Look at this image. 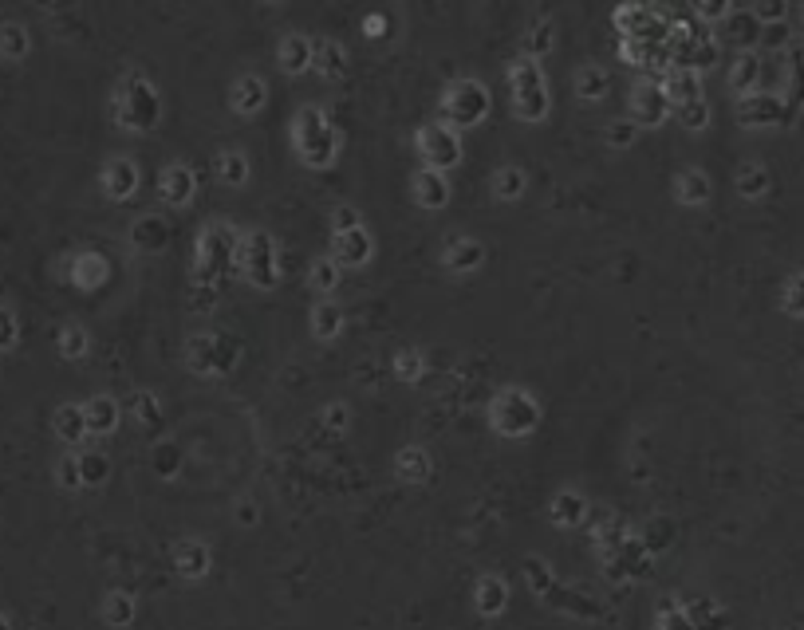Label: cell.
<instances>
[{"instance_id":"obj_1","label":"cell","mask_w":804,"mask_h":630,"mask_svg":"<svg viewBox=\"0 0 804 630\" xmlns=\"http://www.w3.org/2000/svg\"><path fill=\"white\" fill-rule=\"evenodd\" d=\"M237 241H241V233H237L229 221H209V225L201 229L198 260H194V304H198V308L221 288V276L233 268Z\"/></svg>"},{"instance_id":"obj_2","label":"cell","mask_w":804,"mask_h":630,"mask_svg":"<svg viewBox=\"0 0 804 630\" xmlns=\"http://www.w3.org/2000/svg\"><path fill=\"white\" fill-rule=\"evenodd\" d=\"M292 146L304 158V166H312V170L332 166L335 154H339V130H335V123L328 119L324 107H300L296 111V119H292Z\"/></svg>"},{"instance_id":"obj_3","label":"cell","mask_w":804,"mask_h":630,"mask_svg":"<svg viewBox=\"0 0 804 630\" xmlns=\"http://www.w3.org/2000/svg\"><path fill=\"white\" fill-rule=\"evenodd\" d=\"M162 119V99H158V87L142 75V71H127L123 87L115 91V123L131 134H146L154 130Z\"/></svg>"},{"instance_id":"obj_4","label":"cell","mask_w":804,"mask_h":630,"mask_svg":"<svg viewBox=\"0 0 804 630\" xmlns=\"http://www.w3.org/2000/svg\"><path fill=\"white\" fill-rule=\"evenodd\" d=\"M489 422L505 438H529L540 426V402L521 386H505L489 406Z\"/></svg>"},{"instance_id":"obj_5","label":"cell","mask_w":804,"mask_h":630,"mask_svg":"<svg viewBox=\"0 0 804 630\" xmlns=\"http://www.w3.org/2000/svg\"><path fill=\"white\" fill-rule=\"evenodd\" d=\"M233 272L245 276L253 288H276L280 284V264H276V241L253 229L237 241V256H233Z\"/></svg>"},{"instance_id":"obj_6","label":"cell","mask_w":804,"mask_h":630,"mask_svg":"<svg viewBox=\"0 0 804 630\" xmlns=\"http://www.w3.org/2000/svg\"><path fill=\"white\" fill-rule=\"evenodd\" d=\"M509 95H513V115L525 123H540L548 115V83L536 60H517L509 67Z\"/></svg>"},{"instance_id":"obj_7","label":"cell","mask_w":804,"mask_h":630,"mask_svg":"<svg viewBox=\"0 0 804 630\" xmlns=\"http://www.w3.org/2000/svg\"><path fill=\"white\" fill-rule=\"evenodd\" d=\"M442 115H446V126H450V130H469V126H477L489 115V91H485V83H477V79H458V83L446 91V99H442Z\"/></svg>"},{"instance_id":"obj_8","label":"cell","mask_w":804,"mask_h":630,"mask_svg":"<svg viewBox=\"0 0 804 630\" xmlns=\"http://www.w3.org/2000/svg\"><path fill=\"white\" fill-rule=\"evenodd\" d=\"M418 158H422L426 170H434V174L454 170V166L462 162V138H458V130H450L446 123L422 126V130H418Z\"/></svg>"},{"instance_id":"obj_9","label":"cell","mask_w":804,"mask_h":630,"mask_svg":"<svg viewBox=\"0 0 804 630\" xmlns=\"http://www.w3.org/2000/svg\"><path fill=\"white\" fill-rule=\"evenodd\" d=\"M670 115V103L663 95V79H639L631 91V123L635 126H659Z\"/></svg>"},{"instance_id":"obj_10","label":"cell","mask_w":804,"mask_h":630,"mask_svg":"<svg viewBox=\"0 0 804 630\" xmlns=\"http://www.w3.org/2000/svg\"><path fill=\"white\" fill-rule=\"evenodd\" d=\"M371 256H375V241L367 229H351V233L332 237V260L339 268H363Z\"/></svg>"},{"instance_id":"obj_11","label":"cell","mask_w":804,"mask_h":630,"mask_svg":"<svg viewBox=\"0 0 804 630\" xmlns=\"http://www.w3.org/2000/svg\"><path fill=\"white\" fill-rule=\"evenodd\" d=\"M158 193H162V201H166L170 209H182V205H190V201H194V193H198V174H194L190 166L174 162V166H166V170H162Z\"/></svg>"},{"instance_id":"obj_12","label":"cell","mask_w":804,"mask_h":630,"mask_svg":"<svg viewBox=\"0 0 804 630\" xmlns=\"http://www.w3.org/2000/svg\"><path fill=\"white\" fill-rule=\"evenodd\" d=\"M619 60L639 67V71H663L667 75L674 56H670L667 44H639V40H623L619 44Z\"/></svg>"},{"instance_id":"obj_13","label":"cell","mask_w":804,"mask_h":630,"mask_svg":"<svg viewBox=\"0 0 804 630\" xmlns=\"http://www.w3.org/2000/svg\"><path fill=\"white\" fill-rule=\"evenodd\" d=\"M442 264L454 272V276H466V272H477L485 264V245L473 241V237H450L446 249H442Z\"/></svg>"},{"instance_id":"obj_14","label":"cell","mask_w":804,"mask_h":630,"mask_svg":"<svg viewBox=\"0 0 804 630\" xmlns=\"http://www.w3.org/2000/svg\"><path fill=\"white\" fill-rule=\"evenodd\" d=\"M663 95H667L670 111H678L686 103H698L702 99V75L686 71V67H670L663 75Z\"/></svg>"},{"instance_id":"obj_15","label":"cell","mask_w":804,"mask_h":630,"mask_svg":"<svg viewBox=\"0 0 804 630\" xmlns=\"http://www.w3.org/2000/svg\"><path fill=\"white\" fill-rule=\"evenodd\" d=\"M473 607H477L481 619H497L509 607V583L501 575H481L477 591H473Z\"/></svg>"},{"instance_id":"obj_16","label":"cell","mask_w":804,"mask_h":630,"mask_svg":"<svg viewBox=\"0 0 804 630\" xmlns=\"http://www.w3.org/2000/svg\"><path fill=\"white\" fill-rule=\"evenodd\" d=\"M186 363H190V371H198V375L221 371V339L209 335V331L190 335V343H186Z\"/></svg>"},{"instance_id":"obj_17","label":"cell","mask_w":804,"mask_h":630,"mask_svg":"<svg viewBox=\"0 0 804 630\" xmlns=\"http://www.w3.org/2000/svg\"><path fill=\"white\" fill-rule=\"evenodd\" d=\"M103 189H107L111 201L134 197V189H138V166H134L131 158H111L107 170H103Z\"/></svg>"},{"instance_id":"obj_18","label":"cell","mask_w":804,"mask_h":630,"mask_svg":"<svg viewBox=\"0 0 804 630\" xmlns=\"http://www.w3.org/2000/svg\"><path fill=\"white\" fill-rule=\"evenodd\" d=\"M410 189H414V201H418L422 209H442V205L450 201V182H446V174H434V170H426V166L414 174Z\"/></svg>"},{"instance_id":"obj_19","label":"cell","mask_w":804,"mask_h":630,"mask_svg":"<svg viewBox=\"0 0 804 630\" xmlns=\"http://www.w3.org/2000/svg\"><path fill=\"white\" fill-rule=\"evenodd\" d=\"M737 119L745 126H769V123H781V103L773 99V95H745V99H737Z\"/></svg>"},{"instance_id":"obj_20","label":"cell","mask_w":804,"mask_h":630,"mask_svg":"<svg viewBox=\"0 0 804 630\" xmlns=\"http://www.w3.org/2000/svg\"><path fill=\"white\" fill-rule=\"evenodd\" d=\"M268 91L265 83H261V75H245V79H237L233 83V91H229V107L237 111V115H257L261 107H265Z\"/></svg>"},{"instance_id":"obj_21","label":"cell","mask_w":804,"mask_h":630,"mask_svg":"<svg viewBox=\"0 0 804 630\" xmlns=\"http://www.w3.org/2000/svg\"><path fill=\"white\" fill-rule=\"evenodd\" d=\"M83 418H87V434H115L123 414H119V402H115V398L99 394V398H91V402L83 406Z\"/></svg>"},{"instance_id":"obj_22","label":"cell","mask_w":804,"mask_h":630,"mask_svg":"<svg viewBox=\"0 0 804 630\" xmlns=\"http://www.w3.org/2000/svg\"><path fill=\"white\" fill-rule=\"evenodd\" d=\"M548 516H552V524H560V528H576V524L588 520V501H584L576 489H564V493L552 497Z\"/></svg>"},{"instance_id":"obj_23","label":"cell","mask_w":804,"mask_h":630,"mask_svg":"<svg viewBox=\"0 0 804 630\" xmlns=\"http://www.w3.org/2000/svg\"><path fill=\"white\" fill-rule=\"evenodd\" d=\"M174 567L182 579H201L209 571V548L198 544V540H182L178 552H174Z\"/></svg>"},{"instance_id":"obj_24","label":"cell","mask_w":804,"mask_h":630,"mask_svg":"<svg viewBox=\"0 0 804 630\" xmlns=\"http://www.w3.org/2000/svg\"><path fill=\"white\" fill-rule=\"evenodd\" d=\"M395 473H399V481H406V485H422V481L430 477V457H426V449H422V445H406L399 457H395Z\"/></svg>"},{"instance_id":"obj_25","label":"cell","mask_w":804,"mask_h":630,"mask_svg":"<svg viewBox=\"0 0 804 630\" xmlns=\"http://www.w3.org/2000/svg\"><path fill=\"white\" fill-rule=\"evenodd\" d=\"M674 197H678L682 205H706V201H710V178H706L702 170H682V174L674 178Z\"/></svg>"},{"instance_id":"obj_26","label":"cell","mask_w":804,"mask_h":630,"mask_svg":"<svg viewBox=\"0 0 804 630\" xmlns=\"http://www.w3.org/2000/svg\"><path fill=\"white\" fill-rule=\"evenodd\" d=\"M71 280L79 288H99L107 280V260L99 252H79L75 264H71Z\"/></svg>"},{"instance_id":"obj_27","label":"cell","mask_w":804,"mask_h":630,"mask_svg":"<svg viewBox=\"0 0 804 630\" xmlns=\"http://www.w3.org/2000/svg\"><path fill=\"white\" fill-rule=\"evenodd\" d=\"M312 56H316V48H312L304 36H284V44H280V67H284L288 75L308 71V67H312Z\"/></svg>"},{"instance_id":"obj_28","label":"cell","mask_w":804,"mask_h":630,"mask_svg":"<svg viewBox=\"0 0 804 630\" xmlns=\"http://www.w3.org/2000/svg\"><path fill=\"white\" fill-rule=\"evenodd\" d=\"M607 87H611V79H607V71L596 67V63H588V67L576 71V95H580L584 103H600V99H607Z\"/></svg>"},{"instance_id":"obj_29","label":"cell","mask_w":804,"mask_h":630,"mask_svg":"<svg viewBox=\"0 0 804 630\" xmlns=\"http://www.w3.org/2000/svg\"><path fill=\"white\" fill-rule=\"evenodd\" d=\"M56 434L67 441V445H75V441L87 438V418H83V406H75V402H67L56 410Z\"/></svg>"},{"instance_id":"obj_30","label":"cell","mask_w":804,"mask_h":630,"mask_svg":"<svg viewBox=\"0 0 804 630\" xmlns=\"http://www.w3.org/2000/svg\"><path fill=\"white\" fill-rule=\"evenodd\" d=\"M217 178H221L225 186H245V178H249V158H245L241 150H221V154H217Z\"/></svg>"},{"instance_id":"obj_31","label":"cell","mask_w":804,"mask_h":630,"mask_svg":"<svg viewBox=\"0 0 804 630\" xmlns=\"http://www.w3.org/2000/svg\"><path fill=\"white\" fill-rule=\"evenodd\" d=\"M757 75H761V63L757 56H749V52H741L730 67V87H734L737 95L745 99V95H753V83H757Z\"/></svg>"},{"instance_id":"obj_32","label":"cell","mask_w":804,"mask_h":630,"mask_svg":"<svg viewBox=\"0 0 804 630\" xmlns=\"http://www.w3.org/2000/svg\"><path fill=\"white\" fill-rule=\"evenodd\" d=\"M103 623H107V627H131L134 599L127 591H111V595L103 599Z\"/></svg>"},{"instance_id":"obj_33","label":"cell","mask_w":804,"mask_h":630,"mask_svg":"<svg viewBox=\"0 0 804 630\" xmlns=\"http://www.w3.org/2000/svg\"><path fill=\"white\" fill-rule=\"evenodd\" d=\"M343 63H347V52L332 44V40H324V44H316V56H312V67L324 75V79H339L343 75Z\"/></svg>"},{"instance_id":"obj_34","label":"cell","mask_w":804,"mask_h":630,"mask_svg":"<svg viewBox=\"0 0 804 630\" xmlns=\"http://www.w3.org/2000/svg\"><path fill=\"white\" fill-rule=\"evenodd\" d=\"M312 331H316V339H335V335L343 331V312H339V304H332V300L316 304V312H312Z\"/></svg>"},{"instance_id":"obj_35","label":"cell","mask_w":804,"mask_h":630,"mask_svg":"<svg viewBox=\"0 0 804 630\" xmlns=\"http://www.w3.org/2000/svg\"><path fill=\"white\" fill-rule=\"evenodd\" d=\"M529 186V178H525V170H517V166H505V170H497L493 174V193L501 197V201H517L521 193Z\"/></svg>"},{"instance_id":"obj_36","label":"cell","mask_w":804,"mask_h":630,"mask_svg":"<svg viewBox=\"0 0 804 630\" xmlns=\"http://www.w3.org/2000/svg\"><path fill=\"white\" fill-rule=\"evenodd\" d=\"M686 615H690V623L694 630H726V615H722V607H714L710 599H698V603H690L686 607Z\"/></svg>"},{"instance_id":"obj_37","label":"cell","mask_w":804,"mask_h":630,"mask_svg":"<svg viewBox=\"0 0 804 630\" xmlns=\"http://www.w3.org/2000/svg\"><path fill=\"white\" fill-rule=\"evenodd\" d=\"M548 52H552V24L540 20L536 28H529V36H525V60H540V56H548Z\"/></svg>"},{"instance_id":"obj_38","label":"cell","mask_w":804,"mask_h":630,"mask_svg":"<svg viewBox=\"0 0 804 630\" xmlns=\"http://www.w3.org/2000/svg\"><path fill=\"white\" fill-rule=\"evenodd\" d=\"M765 186H769V174H765L757 162H749V166H741V170H737V189H741L745 197H761V193H765Z\"/></svg>"},{"instance_id":"obj_39","label":"cell","mask_w":804,"mask_h":630,"mask_svg":"<svg viewBox=\"0 0 804 630\" xmlns=\"http://www.w3.org/2000/svg\"><path fill=\"white\" fill-rule=\"evenodd\" d=\"M308 280H312V288H316V292H332V288H339V264H335L332 256L316 260V264H312V272H308Z\"/></svg>"},{"instance_id":"obj_40","label":"cell","mask_w":804,"mask_h":630,"mask_svg":"<svg viewBox=\"0 0 804 630\" xmlns=\"http://www.w3.org/2000/svg\"><path fill=\"white\" fill-rule=\"evenodd\" d=\"M0 52L12 56V60H20V56L28 52V32H24L20 24H4V28H0Z\"/></svg>"},{"instance_id":"obj_41","label":"cell","mask_w":804,"mask_h":630,"mask_svg":"<svg viewBox=\"0 0 804 630\" xmlns=\"http://www.w3.org/2000/svg\"><path fill=\"white\" fill-rule=\"evenodd\" d=\"M635 138H639V126L631 123V119H611L607 123V146L611 150H627Z\"/></svg>"},{"instance_id":"obj_42","label":"cell","mask_w":804,"mask_h":630,"mask_svg":"<svg viewBox=\"0 0 804 630\" xmlns=\"http://www.w3.org/2000/svg\"><path fill=\"white\" fill-rule=\"evenodd\" d=\"M60 351H64V359H83L87 355V331L75 327V323H67L64 331H60Z\"/></svg>"},{"instance_id":"obj_43","label":"cell","mask_w":804,"mask_h":630,"mask_svg":"<svg viewBox=\"0 0 804 630\" xmlns=\"http://www.w3.org/2000/svg\"><path fill=\"white\" fill-rule=\"evenodd\" d=\"M422 351H399L395 355V375L402 378V382H418L422 378Z\"/></svg>"},{"instance_id":"obj_44","label":"cell","mask_w":804,"mask_h":630,"mask_svg":"<svg viewBox=\"0 0 804 630\" xmlns=\"http://www.w3.org/2000/svg\"><path fill=\"white\" fill-rule=\"evenodd\" d=\"M659 630H694V623H690L686 607H678L674 599H667L663 611H659Z\"/></svg>"},{"instance_id":"obj_45","label":"cell","mask_w":804,"mask_h":630,"mask_svg":"<svg viewBox=\"0 0 804 630\" xmlns=\"http://www.w3.org/2000/svg\"><path fill=\"white\" fill-rule=\"evenodd\" d=\"M678 123L686 126V130H706V123H710V107H706V99L678 107Z\"/></svg>"},{"instance_id":"obj_46","label":"cell","mask_w":804,"mask_h":630,"mask_svg":"<svg viewBox=\"0 0 804 630\" xmlns=\"http://www.w3.org/2000/svg\"><path fill=\"white\" fill-rule=\"evenodd\" d=\"M79 477H83V485H103V477H107V461H103L99 453L79 457Z\"/></svg>"},{"instance_id":"obj_47","label":"cell","mask_w":804,"mask_h":630,"mask_svg":"<svg viewBox=\"0 0 804 630\" xmlns=\"http://www.w3.org/2000/svg\"><path fill=\"white\" fill-rule=\"evenodd\" d=\"M158 410H162V406H158V394H146V390L134 394V418H138L142 426H150V422L158 418Z\"/></svg>"},{"instance_id":"obj_48","label":"cell","mask_w":804,"mask_h":630,"mask_svg":"<svg viewBox=\"0 0 804 630\" xmlns=\"http://www.w3.org/2000/svg\"><path fill=\"white\" fill-rule=\"evenodd\" d=\"M785 312L789 315H804V276H789V284H785Z\"/></svg>"},{"instance_id":"obj_49","label":"cell","mask_w":804,"mask_h":630,"mask_svg":"<svg viewBox=\"0 0 804 630\" xmlns=\"http://www.w3.org/2000/svg\"><path fill=\"white\" fill-rule=\"evenodd\" d=\"M134 241H138V245H146V241L162 245V241H166V229H162V221H158V217H142V221H138V229H134Z\"/></svg>"},{"instance_id":"obj_50","label":"cell","mask_w":804,"mask_h":630,"mask_svg":"<svg viewBox=\"0 0 804 630\" xmlns=\"http://www.w3.org/2000/svg\"><path fill=\"white\" fill-rule=\"evenodd\" d=\"M332 221H335V233H351V229H363V221H359V209H351V205H335V209H332Z\"/></svg>"},{"instance_id":"obj_51","label":"cell","mask_w":804,"mask_h":630,"mask_svg":"<svg viewBox=\"0 0 804 630\" xmlns=\"http://www.w3.org/2000/svg\"><path fill=\"white\" fill-rule=\"evenodd\" d=\"M60 485H64V489H79V485H83V477H79V457H64V461H60Z\"/></svg>"},{"instance_id":"obj_52","label":"cell","mask_w":804,"mask_h":630,"mask_svg":"<svg viewBox=\"0 0 804 630\" xmlns=\"http://www.w3.org/2000/svg\"><path fill=\"white\" fill-rule=\"evenodd\" d=\"M702 20H726L730 16V8L722 4V0H698V8H694Z\"/></svg>"},{"instance_id":"obj_53","label":"cell","mask_w":804,"mask_h":630,"mask_svg":"<svg viewBox=\"0 0 804 630\" xmlns=\"http://www.w3.org/2000/svg\"><path fill=\"white\" fill-rule=\"evenodd\" d=\"M753 16H757L761 24H773V20H785V4H757V8H753Z\"/></svg>"},{"instance_id":"obj_54","label":"cell","mask_w":804,"mask_h":630,"mask_svg":"<svg viewBox=\"0 0 804 630\" xmlns=\"http://www.w3.org/2000/svg\"><path fill=\"white\" fill-rule=\"evenodd\" d=\"M12 339H16V319L0 308V347H12Z\"/></svg>"},{"instance_id":"obj_55","label":"cell","mask_w":804,"mask_h":630,"mask_svg":"<svg viewBox=\"0 0 804 630\" xmlns=\"http://www.w3.org/2000/svg\"><path fill=\"white\" fill-rule=\"evenodd\" d=\"M324 422H328L332 430H343V426H347V406H328V410H324Z\"/></svg>"},{"instance_id":"obj_56","label":"cell","mask_w":804,"mask_h":630,"mask_svg":"<svg viewBox=\"0 0 804 630\" xmlns=\"http://www.w3.org/2000/svg\"><path fill=\"white\" fill-rule=\"evenodd\" d=\"M363 32H367L371 40H383V36H379V32H383V16H367V20H363Z\"/></svg>"},{"instance_id":"obj_57","label":"cell","mask_w":804,"mask_h":630,"mask_svg":"<svg viewBox=\"0 0 804 630\" xmlns=\"http://www.w3.org/2000/svg\"><path fill=\"white\" fill-rule=\"evenodd\" d=\"M237 520H241V524H253V520H257V504H241V508H237Z\"/></svg>"},{"instance_id":"obj_58","label":"cell","mask_w":804,"mask_h":630,"mask_svg":"<svg viewBox=\"0 0 804 630\" xmlns=\"http://www.w3.org/2000/svg\"><path fill=\"white\" fill-rule=\"evenodd\" d=\"M793 32L804 36V8H797V20H793Z\"/></svg>"},{"instance_id":"obj_59","label":"cell","mask_w":804,"mask_h":630,"mask_svg":"<svg viewBox=\"0 0 804 630\" xmlns=\"http://www.w3.org/2000/svg\"><path fill=\"white\" fill-rule=\"evenodd\" d=\"M0 630H12V627H8V619H0Z\"/></svg>"}]
</instances>
